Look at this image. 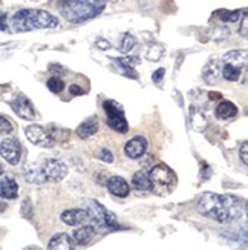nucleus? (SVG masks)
Returning <instances> with one entry per match:
<instances>
[{
    "label": "nucleus",
    "instance_id": "nucleus-1",
    "mask_svg": "<svg viewBox=\"0 0 248 250\" xmlns=\"http://www.w3.org/2000/svg\"><path fill=\"white\" fill-rule=\"evenodd\" d=\"M198 212L210 220L229 224L242 218L245 213V203L234 195L206 192L198 201Z\"/></svg>",
    "mask_w": 248,
    "mask_h": 250
},
{
    "label": "nucleus",
    "instance_id": "nucleus-2",
    "mask_svg": "<svg viewBox=\"0 0 248 250\" xmlns=\"http://www.w3.org/2000/svg\"><path fill=\"white\" fill-rule=\"evenodd\" d=\"M107 0H60L57 8L60 14L71 23H83L100 16Z\"/></svg>",
    "mask_w": 248,
    "mask_h": 250
},
{
    "label": "nucleus",
    "instance_id": "nucleus-3",
    "mask_svg": "<svg viewBox=\"0 0 248 250\" xmlns=\"http://www.w3.org/2000/svg\"><path fill=\"white\" fill-rule=\"evenodd\" d=\"M11 26L16 32L56 28L58 26V19L43 9H20L11 19Z\"/></svg>",
    "mask_w": 248,
    "mask_h": 250
},
{
    "label": "nucleus",
    "instance_id": "nucleus-4",
    "mask_svg": "<svg viewBox=\"0 0 248 250\" xmlns=\"http://www.w3.org/2000/svg\"><path fill=\"white\" fill-rule=\"evenodd\" d=\"M84 210L88 212L89 220L94 223L95 230H98L101 233H109V232L120 229V224H118L115 213L107 210L98 201H95V200L88 201Z\"/></svg>",
    "mask_w": 248,
    "mask_h": 250
},
{
    "label": "nucleus",
    "instance_id": "nucleus-5",
    "mask_svg": "<svg viewBox=\"0 0 248 250\" xmlns=\"http://www.w3.org/2000/svg\"><path fill=\"white\" fill-rule=\"evenodd\" d=\"M149 178H150V190H153L156 195H161V197L172 193L178 184L176 173L166 165L153 166L149 172Z\"/></svg>",
    "mask_w": 248,
    "mask_h": 250
},
{
    "label": "nucleus",
    "instance_id": "nucleus-6",
    "mask_svg": "<svg viewBox=\"0 0 248 250\" xmlns=\"http://www.w3.org/2000/svg\"><path fill=\"white\" fill-rule=\"evenodd\" d=\"M103 109L106 112V122L107 126L112 127L114 130L120 134H126L127 132V122H126V117H124V111L120 103H116L114 100H107L103 104Z\"/></svg>",
    "mask_w": 248,
    "mask_h": 250
},
{
    "label": "nucleus",
    "instance_id": "nucleus-7",
    "mask_svg": "<svg viewBox=\"0 0 248 250\" xmlns=\"http://www.w3.org/2000/svg\"><path fill=\"white\" fill-rule=\"evenodd\" d=\"M25 135L31 141L32 145L40 146V147H52L56 145V140L48 132L45 127L38 125H31L25 129Z\"/></svg>",
    "mask_w": 248,
    "mask_h": 250
},
{
    "label": "nucleus",
    "instance_id": "nucleus-8",
    "mask_svg": "<svg viewBox=\"0 0 248 250\" xmlns=\"http://www.w3.org/2000/svg\"><path fill=\"white\" fill-rule=\"evenodd\" d=\"M0 155L9 165H19L20 157H21V146L16 138H5L0 143Z\"/></svg>",
    "mask_w": 248,
    "mask_h": 250
},
{
    "label": "nucleus",
    "instance_id": "nucleus-9",
    "mask_svg": "<svg viewBox=\"0 0 248 250\" xmlns=\"http://www.w3.org/2000/svg\"><path fill=\"white\" fill-rule=\"evenodd\" d=\"M41 169L45 172L46 178L52 180V181H61L69 172L68 166L64 165V163H61L58 160H54V158H48Z\"/></svg>",
    "mask_w": 248,
    "mask_h": 250
},
{
    "label": "nucleus",
    "instance_id": "nucleus-10",
    "mask_svg": "<svg viewBox=\"0 0 248 250\" xmlns=\"http://www.w3.org/2000/svg\"><path fill=\"white\" fill-rule=\"evenodd\" d=\"M11 107L16 112V115H19L23 120H34L36 118V111L32 103L26 99L23 94H19L16 99L11 102Z\"/></svg>",
    "mask_w": 248,
    "mask_h": 250
},
{
    "label": "nucleus",
    "instance_id": "nucleus-11",
    "mask_svg": "<svg viewBox=\"0 0 248 250\" xmlns=\"http://www.w3.org/2000/svg\"><path fill=\"white\" fill-rule=\"evenodd\" d=\"M146 150H147V140L141 135L131 138L124 146V154L132 160L141 158L146 154Z\"/></svg>",
    "mask_w": 248,
    "mask_h": 250
},
{
    "label": "nucleus",
    "instance_id": "nucleus-12",
    "mask_svg": "<svg viewBox=\"0 0 248 250\" xmlns=\"http://www.w3.org/2000/svg\"><path fill=\"white\" fill-rule=\"evenodd\" d=\"M106 186L112 195L120 198H126L127 195L131 193V186H129V183L123 177H111L107 180Z\"/></svg>",
    "mask_w": 248,
    "mask_h": 250
},
{
    "label": "nucleus",
    "instance_id": "nucleus-13",
    "mask_svg": "<svg viewBox=\"0 0 248 250\" xmlns=\"http://www.w3.org/2000/svg\"><path fill=\"white\" fill-rule=\"evenodd\" d=\"M61 221L68 226H80L84 224L86 221H89V216L88 212L84 209H69V210H64L61 213Z\"/></svg>",
    "mask_w": 248,
    "mask_h": 250
},
{
    "label": "nucleus",
    "instance_id": "nucleus-14",
    "mask_svg": "<svg viewBox=\"0 0 248 250\" xmlns=\"http://www.w3.org/2000/svg\"><path fill=\"white\" fill-rule=\"evenodd\" d=\"M46 250H75V243L68 233H56L49 240Z\"/></svg>",
    "mask_w": 248,
    "mask_h": 250
},
{
    "label": "nucleus",
    "instance_id": "nucleus-15",
    "mask_svg": "<svg viewBox=\"0 0 248 250\" xmlns=\"http://www.w3.org/2000/svg\"><path fill=\"white\" fill-rule=\"evenodd\" d=\"M19 197V184L11 177L0 178V198L16 200Z\"/></svg>",
    "mask_w": 248,
    "mask_h": 250
},
{
    "label": "nucleus",
    "instance_id": "nucleus-16",
    "mask_svg": "<svg viewBox=\"0 0 248 250\" xmlns=\"http://www.w3.org/2000/svg\"><path fill=\"white\" fill-rule=\"evenodd\" d=\"M96 230L94 226H81L80 229H75L72 233V240L80 244V246H86L92 241V238L95 236Z\"/></svg>",
    "mask_w": 248,
    "mask_h": 250
},
{
    "label": "nucleus",
    "instance_id": "nucleus-17",
    "mask_svg": "<svg viewBox=\"0 0 248 250\" xmlns=\"http://www.w3.org/2000/svg\"><path fill=\"white\" fill-rule=\"evenodd\" d=\"M221 69H222V64L219 60H210L207 64H206V68H204V79H206V82L209 84H213V83H216L221 77Z\"/></svg>",
    "mask_w": 248,
    "mask_h": 250
},
{
    "label": "nucleus",
    "instance_id": "nucleus-18",
    "mask_svg": "<svg viewBox=\"0 0 248 250\" xmlns=\"http://www.w3.org/2000/svg\"><path fill=\"white\" fill-rule=\"evenodd\" d=\"M23 177L28 183H32V184H43L48 180L43 169H40L34 165H26L23 167Z\"/></svg>",
    "mask_w": 248,
    "mask_h": 250
},
{
    "label": "nucleus",
    "instance_id": "nucleus-19",
    "mask_svg": "<svg viewBox=\"0 0 248 250\" xmlns=\"http://www.w3.org/2000/svg\"><path fill=\"white\" fill-rule=\"evenodd\" d=\"M114 62L118 64V66L121 68V71H123V74L126 75V77H131V79H136V77H138V74L134 71V66L139 63V59H138V57L114 59Z\"/></svg>",
    "mask_w": 248,
    "mask_h": 250
},
{
    "label": "nucleus",
    "instance_id": "nucleus-20",
    "mask_svg": "<svg viewBox=\"0 0 248 250\" xmlns=\"http://www.w3.org/2000/svg\"><path fill=\"white\" fill-rule=\"evenodd\" d=\"M96 132H98V122L94 118H89V120L83 122L78 127H77V135L83 140L89 138L92 135H95Z\"/></svg>",
    "mask_w": 248,
    "mask_h": 250
},
{
    "label": "nucleus",
    "instance_id": "nucleus-21",
    "mask_svg": "<svg viewBox=\"0 0 248 250\" xmlns=\"http://www.w3.org/2000/svg\"><path fill=\"white\" fill-rule=\"evenodd\" d=\"M216 117L221 118V120H229V118H233L238 115V107H236L231 102L224 100L216 106Z\"/></svg>",
    "mask_w": 248,
    "mask_h": 250
},
{
    "label": "nucleus",
    "instance_id": "nucleus-22",
    "mask_svg": "<svg viewBox=\"0 0 248 250\" xmlns=\"http://www.w3.org/2000/svg\"><path fill=\"white\" fill-rule=\"evenodd\" d=\"M134 188L138 190H150V178H149V172L139 170L136 172L134 178H132Z\"/></svg>",
    "mask_w": 248,
    "mask_h": 250
},
{
    "label": "nucleus",
    "instance_id": "nucleus-23",
    "mask_svg": "<svg viewBox=\"0 0 248 250\" xmlns=\"http://www.w3.org/2000/svg\"><path fill=\"white\" fill-rule=\"evenodd\" d=\"M241 72H242V69L239 66H234L231 63H225L221 69V75L229 82H238L241 77Z\"/></svg>",
    "mask_w": 248,
    "mask_h": 250
},
{
    "label": "nucleus",
    "instance_id": "nucleus-24",
    "mask_svg": "<svg viewBox=\"0 0 248 250\" xmlns=\"http://www.w3.org/2000/svg\"><path fill=\"white\" fill-rule=\"evenodd\" d=\"M224 59L227 60V63H231V64H234V66H239L241 68V63L242 64L247 63V51L245 49H242V51H239V49L230 51V52L225 54Z\"/></svg>",
    "mask_w": 248,
    "mask_h": 250
},
{
    "label": "nucleus",
    "instance_id": "nucleus-25",
    "mask_svg": "<svg viewBox=\"0 0 248 250\" xmlns=\"http://www.w3.org/2000/svg\"><path fill=\"white\" fill-rule=\"evenodd\" d=\"M163 54H164V46L159 45V43H153V45L147 49L146 57H147V60L156 62V60H159L161 57H163Z\"/></svg>",
    "mask_w": 248,
    "mask_h": 250
},
{
    "label": "nucleus",
    "instance_id": "nucleus-26",
    "mask_svg": "<svg viewBox=\"0 0 248 250\" xmlns=\"http://www.w3.org/2000/svg\"><path fill=\"white\" fill-rule=\"evenodd\" d=\"M135 45H136L135 37L131 36V34H124V37L121 40V45H120V51L123 54H127V52H131L135 48Z\"/></svg>",
    "mask_w": 248,
    "mask_h": 250
},
{
    "label": "nucleus",
    "instance_id": "nucleus-27",
    "mask_svg": "<svg viewBox=\"0 0 248 250\" xmlns=\"http://www.w3.org/2000/svg\"><path fill=\"white\" fill-rule=\"evenodd\" d=\"M46 86L48 89L54 94H60L63 89H64V82L58 77H51L48 82H46Z\"/></svg>",
    "mask_w": 248,
    "mask_h": 250
},
{
    "label": "nucleus",
    "instance_id": "nucleus-28",
    "mask_svg": "<svg viewBox=\"0 0 248 250\" xmlns=\"http://www.w3.org/2000/svg\"><path fill=\"white\" fill-rule=\"evenodd\" d=\"M218 17L222 20V21H238L239 17H241V11H219L218 13Z\"/></svg>",
    "mask_w": 248,
    "mask_h": 250
},
{
    "label": "nucleus",
    "instance_id": "nucleus-29",
    "mask_svg": "<svg viewBox=\"0 0 248 250\" xmlns=\"http://www.w3.org/2000/svg\"><path fill=\"white\" fill-rule=\"evenodd\" d=\"M14 130L13 123H11L8 118L0 117V134H11Z\"/></svg>",
    "mask_w": 248,
    "mask_h": 250
},
{
    "label": "nucleus",
    "instance_id": "nucleus-30",
    "mask_svg": "<svg viewBox=\"0 0 248 250\" xmlns=\"http://www.w3.org/2000/svg\"><path fill=\"white\" fill-rule=\"evenodd\" d=\"M21 215L25 216V218L31 220L32 218V203L29 198H26L23 201V204H21Z\"/></svg>",
    "mask_w": 248,
    "mask_h": 250
},
{
    "label": "nucleus",
    "instance_id": "nucleus-31",
    "mask_svg": "<svg viewBox=\"0 0 248 250\" xmlns=\"http://www.w3.org/2000/svg\"><path fill=\"white\" fill-rule=\"evenodd\" d=\"M98 158L101 160V161H104V163H114V155H112V152L109 150V149H106V147H103V149H100V152H98Z\"/></svg>",
    "mask_w": 248,
    "mask_h": 250
},
{
    "label": "nucleus",
    "instance_id": "nucleus-32",
    "mask_svg": "<svg viewBox=\"0 0 248 250\" xmlns=\"http://www.w3.org/2000/svg\"><path fill=\"white\" fill-rule=\"evenodd\" d=\"M164 74H166L164 68H159V69H156V71L153 72V75H152V80H153V83H156V84H158V83L163 82Z\"/></svg>",
    "mask_w": 248,
    "mask_h": 250
},
{
    "label": "nucleus",
    "instance_id": "nucleus-33",
    "mask_svg": "<svg viewBox=\"0 0 248 250\" xmlns=\"http://www.w3.org/2000/svg\"><path fill=\"white\" fill-rule=\"evenodd\" d=\"M241 158L244 161V165H248V143H242V147H241Z\"/></svg>",
    "mask_w": 248,
    "mask_h": 250
},
{
    "label": "nucleus",
    "instance_id": "nucleus-34",
    "mask_svg": "<svg viewBox=\"0 0 248 250\" xmlns=\"http://www.w3.org/2000/svg\"><path fill=\"white\" fill-rule=\"evenodd\" d=\"M239 32L242 34V37H245L247 39V32H248V19H247V14L244 13V17H242V28L239 29Z\"/></svg>",
    "mask_w": 248,
    "mask_h": 250
},
{
    "label": "nucleus",
    "instance_id": "nucleus-35",
    "mask_svg": "<svg viewBox=\"0 0 248 250\" xmlns=\"http://www.w3.org/2000/svg\"><path fill=\"white\" fill-rule=\"evenodd\" d=\"M69 94H72V95H81L83 89L80 88V86H77V84H72V86H69Z\"/></svg>",
    "mask_w": 248,
    "mask_h": 250
},
{
    "label": "nucleus",
    "instance_id": "nucleus-36",
    "mask_svg": "<svg viewBox=\"0 0 248 250\" xmlns=\"http://www.w3.org/2000/svg\"><path fill=\"white\" fill-rule=\"evenodd\" d=\"M6 14L0 13V31H6Z\"/></svg>",
    "mask_w": 248,
    "mask_h": 250
},
{
    "label": "nucleus",
    "instance_id": "nucleus-37",
    "mask_svg": "<svg viewBox=\"0 0 248 250\" xmlns=\"http://www.w3.org/2000/svg\"><path fill=\"white\" fill-rule=\"evenodd\" d=\"M96 46L101 48V49H109L111 48V43L109 42H104V40H98V42H96Z\"/></svg>",
    "mask_w": 248,
    "mask_h": 250
},
{
    "label": "nucleus",
    "instance_id": "nucleus-38",
    "mask_svg": "<svg viewBox=\"0 0 248 250\" xmlns=\"http://www.w3.org/2000/svg\"><path fill=\"white\" fill-rule=\"evenodd\" d=\"M23 250H41L40 247H37V246H28L26 249H23Z\"/></svg>",
    "mask_w": 248,
    "mask_h": 250
},
{
    "label": "nucleus",
    "instance_id": "nucleus-39",
    "mask_svg": "<svg viewBox=\"0 0 248 250\" xmlns=\"http://www.w3.org/2000/svg\"><path fill=\"white\" fill-rule=\"evenodd\" d=\"M3 173V167H2V165H0V175Z\"/></svg>",
    "mask_w": 248,
    "mask_h": 250
}]
</instances>
